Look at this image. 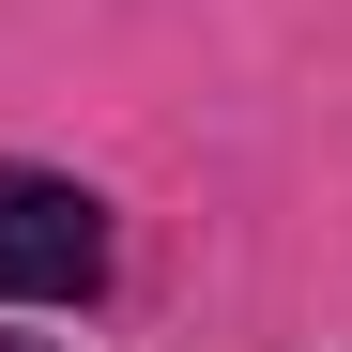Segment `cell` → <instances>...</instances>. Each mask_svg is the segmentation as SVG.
Returning <instances> with one entry per match:
<instances>
[{
    "label": "cell",
    "mask_w": 352,
    "mask_h": 352,
    "mask_svg": "<svg viewBox=\"0 0 352 352\" xmlns=\"http://www.w3.org/2000/svg\"><path fill=\"white\" fill-rule=\"evenodd\" d=\"M107 261H123V230H107V199L77 168L0 153V307H92Z\"/></svg>",
    "instance_id": "1"
},
{
    "label": "cell",
    "mask_w": 352,
    "mask_h": 352,
    "mask_svg": "<svg viewBox=\"0 0 352 352\" xmlns=\"http://www.w3.org/2000/svg\"><path fill=\"white\" fill-rule=\"evenodd\" d=\"M0 352H46V337H0Z\"/></svg>",
    "instance_id": "2"
}]
</instances>
